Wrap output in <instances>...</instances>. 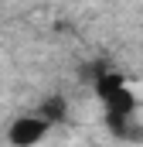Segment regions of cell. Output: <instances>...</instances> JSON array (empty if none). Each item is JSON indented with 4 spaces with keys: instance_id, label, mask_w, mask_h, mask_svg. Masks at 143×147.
<instances>
[{
    "instance_id": "2",
    "label": "cell",
    "mask_w": 143,
    "mask_h": 147,
    "mask_svg": "<svg viewBox=\"0 0 143 147\" xmlns=\"http://www.w3.org/2000/svg\"><path fill=\"white\" fill-rule=\"evenodd\" d=\"M41 116H44L48 123H58V120H65V99H61V96H51V99H44V103H41Z\"/></svg>"
},
{
    "instance_id": "1",
    "label": "cell",
    "mask_w": 143,
    "mask_h": 147,
    "mask_svg": "<svg viewBox=\"0 0 143 147\" xmlns=\"http://www.w3.org/2000/svg\"><path fill=\"white\" fill-rule=\"evenodd\" d=\"M48 127H51V123H48L44 116H21V120H14V123H10L7 137H10V144L27 147V144H37V140H44Z\"/></svg>"
}]
</instances>
